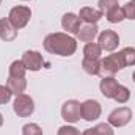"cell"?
<instances>
[{"label": "cell", "instance_id": "6da1fadb", "mask_svg": "<svg viewBox=\"0 0 135 135\" xmlns=\"http://www.w3.org/2000/svg\"><path fill=\"white\" fill-rule=\"evenodd\" d=\"M46 52L60 57H71L77 50V41L68 33H50L42 42Z\"/></svg>", "mask_w": 135, "mask_h": 135}, {"label": "cell", "instance_id": "7a4b0ae2", "mask_svg": "<svg viewBox=\"0 0 135 135\" xmlns=\"http://www.w3.org/2000/svg\"><path fill=\"white\" fill-rule=\"evenodd\" d=\"M30 17H32V9L28 6H24V5H19V6L11 8L9 14H8V19L14 25L16 30L24 28L30 22Z\"/></svg>", "mask_w": 135, "mask_h": 135}, {"label": "cell", "instance_id": "3957f363", "mask_svg": "<svg viewBox=\"0 0 135 135\" xmlns=\"http://www.w3.org/2000/svg\"><path fill=\"white\" fill-rule=\"evenodd\" d=\"M13 110L19 118H27L35 112V102L28 94H19L13 102Z\"/></svg>", "mask_w": 135, "mask_h": 135}, {"label": "cell", "instance_id": "277c9868", "mask_svg": "<svg viewBox=\"0 0 135 135\" xmlns=\"http://www.w3.org/2000/svg\"><path fill=\"white\" fill-rule=\"evenodd\" d=\"M61 118L68 124H74L82 118V104L75 99L66 101L61 107Z\"/></svg>", "mask_w": 135, "mask_h": 135}, {"label": "cell", "instance_id": "5b68a950", "mask_svg": "<svg viewBox=\"0 0 135 135\" xmlns=\"http://www.w3.org/2000/svg\"><path fill=\"white\" fill-rule=\"evenodd\" d=\"M131 119H132V110L129 107H119L108 115L107 123L112 127H124L126 124L131 123Z\"/></svg>", "mask_w": 135, "mask_h": 135}, {"label": "cell", "instance_id": "8992f818", "mask_svg": "<svg viewBox=\"0 0 135 135\" xmlns=\"http://www.w3.org/2000/svg\"><path fill=\"white\" fill-rule=\"evenodd\" d=\"M101 68H102V71H105V72H108V74H116V72H119L121 69H124L126 65H124V61H123L121 54L118 52V54L107 55L104 60H101Z\"/></svg>", "mask_w": 135, "mask_h": 135}, {"label": "cell", "instance_id": "52a82bcc", "mask_svg": "<svg viewBox=\"0 0 135 135\" xmlns=\"http://www.w3.org/2000/svg\"><path fill=\"white\" fill-rule=\"evenodd\" d=\"M98 44L101 46L102 50L113 52L119 44V36L113 30H104L102 33L98 35Z\"/></svg>", "mask_w": 135, "mask_h": 135}, {"label": "cell", "instance_id": "ba28073f", "mask_svg": "<svg viewBox=\"0 0 135 135\" xmlns=\"http://www.w3.org/2000/svg\"><path fill=\"white\" fill-rule=\"evenodd\" d=\"M102 113V108H101V104L94 99H88V101L82 102V118L88 123L91 121H96L99 119Z\"/></svg>", "mask_w": 135, "mask_h": 135}, {"label": "cell", "instance_id": "9c48e42d", "mask_svg": "<svg viewBox=\"0 0 135 135\" xmlns=\"http://www.w3.org/2000/svg\"><path fill=\"white\" fill-rule=\"evenodd\" d=\"M22 61L27 68V71H32V72H38L44 66V58L36 50H25L22 55Z\"/></svg>", "mask_w": 135, "mask_h": 135}, {"label": "cell", "instance_id": "30bf717a", "mask_svg": "<svg viewBox=\"0 0 135 135\" xmlns=\"http://www.w3.org/2000/svg\"><path fill=\"white\" fill-rule=\"evenodd\" d=\"M61 27L63 30H66L68 35H77L80 30V17L79 14L74 13H66L61 19Z\"/></svg>", "mask_w": 135, "mask_h": 135}, {"label": "cell", "instance_id": "8fae6325", "mask_svg": "<svg viewBox=\"0 0 135 135\" xmlns=\"http://www.w3.org/2000/svg\"><path fill=\"white\" fill-rule=\"evenodd\" d=\"M16 38H17V30L9 22V19L8 17L0 19V39L5 41V42H11Z\"/></svg>", "mask_w": 135, "mask_h": 135}, {"label": "cell", "instance_id": "7c38bea8", "mask_svg": "<svg viewBox=\"0 0 135 135\" xmlns=\"http://www.w3.org/2000/svg\"><path fill=\"white\" fill-rule=\"evenodd\" d=\"M118 86H119V83L113 77H104L101 80V83H99V90H101L102 96L107 98V99H113L115 98V93H116Z\"/></svg>", "mask_w": 135, "mask_h": 135}, {"label": "cell", "instance_id": "4fadbf2b", "mask_svg": "<svg viewBox=\"0 0 135 135\" xmlns=\"http://www.w3.org/2000/svg\"><path fill=\"white\" fill-rule=\"evenodd\" d=\"M102 16H104V13L101 9H94L91 6H85L79 11V17L85 24H98L102 19Z\"/></svg>", "mask_w": 135, "mask_h": 135}, {"label": "cell", "instance_id": "5bb4252c", "mask_svg": "<svg viewBox=\"0 0 135 135\" xmlns=\"http://www.w3.org/2000/svg\"><path fill=\"white\" fill-rule=\"evenodd\" d=\"M98 35H99V28L96 24H85V25H80L77 38L82 42H93Z\"/></svg>", "mask_w": 135, "mask_h": 135}, {"label": "cell", "instance_id": "9a60e30c", "mask_svg": "<svg viewBox=\"0 0 135 135\" xmlns=\"http://www.w3.org/2000/svg\"><path fill=\"white\" fill-rule=\"evenodd\" d=\"M6 86L9 88V91H11L14 96H19V94H22V93L25 91V88H27V80H25V77H24V79L8 77Z\"/></svg>", "mask_w": 135, "mask_h": 135}, {"label": "cell", "instance_id": "2e32d148", "mask_svg": "<svg viewBox=\"0 0 135 135\" xmlns=\"http://www.w3.org/2000/svg\"><path fill=\"white\" fill-rule=\"evenodd\" d=\"M102 49L98 42H86L83 47V58L90 60H101Z\"/></svg>", "mask_w": 135, "mask_h": 135}, {"label": "cell", "instance_id": "e0dca14e", "mask_svg": "<svg viewBox=\"0 0 135 135\" xmlns=\"http://www.w3.org/2000/svg\"><path fill=\"white\" fill-rule=\"evenodd\" d=\"M82 68L86 74L90 75H99L102 71L101 68V60H90V58H83L82 60Z\"/></svg>", "mask_w": 135, "mask_h": 135}, {"label": "cell", "instance_id": "ac0fdd59", "mask_svg": "<svg viewBox=\"0 0 135 135\" xmlns=\"http://www.w3.org/2000/svg\"><path fill=\"white\" fill-rule=\"evenodd\" d=\"M82 135H115V131L108 123H99L93 129H86Z\"/></svg>", "mask_w": 135, "mask_h": 135}, {"label": "cell", "instance_id": "d6986e66", "mask_svg": "<svg viewBox=\"0 0 135 135\" xmlns=\"http://www.w3.org/2000/svg\"><path fill=\"white\" fill-rule=\"evenodd\" d=\"M27 72V68L24 65L22 60H16L9 65V77H16V79H24Z\"/></svg>", "mask_w": 135, "mask_h": 135}, {"label": "cell", "instance_id": "ffe728a7", "mask_svg": "<svg viewBox=\"0 0 135 135\" xmlns=\"http://www.w3.org/2000/svg\"><path fill=\"white\" fill-rule=\"evenodd\" d=\"M105 17L110 24H119L126 19V14H124V9L123 6H116L113 9H110L108 13H105Z\"/></svg>", "mask_w": 135, "mask_h": 135}, {"label": "cell", "instance_id": "44dd1931", "mask_svg": "<svg viewBox=\"0 0 135 135\" xmlns=\"http://www.w3.org/2000/svg\"><path fill=\"white\" fill-rule=\"evenodd\" d=\"M119 54L126 66H135V47H124Z\"/></svg>", "mask_w": 135, "mask_h": 135}, {"label": "cell", "instance_id": "7402d4cb", "mask_svg": "<svg viewBox=\"0 0 135 135\" xmlns=\"http://www.w3.org/2000/svg\"><path fill=\"white\" fill-rule=\"evenodd\" d=\"M129 98H131L129 88L124 86V85H119L118 90H116V93H115V98H113V99L118 102V104H126V102L129 101Z\"/></svg>", "mask_w": 135, "mask_h": 135}, {"label": "cell", "instance_id": "603a6c76", "mask_svg": "<svg viewBox=\"0 0 135 135\" xmlns=\"http://www.w3.org/2000/svg\"><path fill=\"white\" fill-rule=\"evenodd\" d=\"M22 135H44L42 129L36 123H28L22 127Z\"/></svg>", "mask_w": 135, "mask_h": 135}, {"label": "cell", "instance_id": "cb8c5ba5", "mask_svg": "<svg viewBox=\"0 0 135 135\" xmlns=\"http://www.w3.org/2000/svg\"><path fill=\"white\" fill-rule=\"evenodd\" d=\"M98 5H99V9L102 13H108L110 9L118 6V0H99Z\"/></svg>", "mask_w": 135, "mask_h": 135}, {"label": "cell", "instance_id": "d4e9b609", "mask_svg": "<svg viewBox=\"0 0 135 135\" xmlns=\"http://www.w3.org/2000/svg\"><path fill=\"white\" fill-rule=\"evenodd\" d=\"M123 9H124L126 19H129V21H135V0L127 2V3L123 6Z\"/></svg>", "mask_w": 135, "mask_h": 135}, {"label": "cell", "instance_id": "484cf974", "mask_svg": "<svg viewBox=\"0 0 135 135\" xmlns=\"http://www.w3.org/2000/svg\"><path fill=\"white\" fill-rule=\"evenodd\" d=\"M13 93L9 91V88L6 85H0V104H8L11 101Z\"/></svg>", "mask_w": 135, "mask_h": 135}, {"label": "cell", "instance_id": "4316f807", "mask_svg": "<svg viewBox=\"0 0 135 135\" xmlns=\"http://www.w3.org/2000/svg\"><path fill=\"white\" fill-rule=\"evenodd\" d=\"M57 135H80V131H79L77 127H74V126L66 124V126H61V127L58 129Z\"/></svg>", "mask_w": 135, "mask_h": 135}, {"label": "cell", "instance_id": "83f0119b", "mask_svg": "<svg viewBox=\"0 0 135 135\" xmlns=\"http://www.w3.org/2000/svg\"><path fill=\"white\" fill-rule=\"evenodd\" d=\"M2 126H3V115L0 113V127H2Z\"/></svg>", "mask_w": 135, "mask_h": 135}, {"label": "cell", "instance_id": "f1b7e54d", "mask_svg": "<svg viewBox=\"0 0 135 135\" xmlns=\"http://www.w3.org/2000/svg\"><path fill=\"white\" fill-rule=\"evenodd\" d=\"M132 80L135 82V71H134V74H132Z\"/></svg>", "mask_w": 135, "mask_h": 135}, {"label": "cell", "instance_id": "f546056e", "mask_svg": "<svg viewBox=\"0 0 135 135\" xmlns=\"http://www.w3.org/2000/svg\"><path fill=\"white\" fill-rule=\"evenodd\" d=\"M24 2H28V0H24Z\"/></svg>", "mask_w": 135, "mask_h": 135}, {"label": "cell", "instance_id": "4dcf8cb0", "mask_svg": "<svg viewBox=\"0 0 135 135\" xmlns=\"http://www.w3.org/2000/svg\"><path fill=\"white\" fill-rule=\"evenodd\" d=\"M0 3H2V0H0Z\"/></svg>", "mask_w": 135, "mask_h": 135}]
</instances>
